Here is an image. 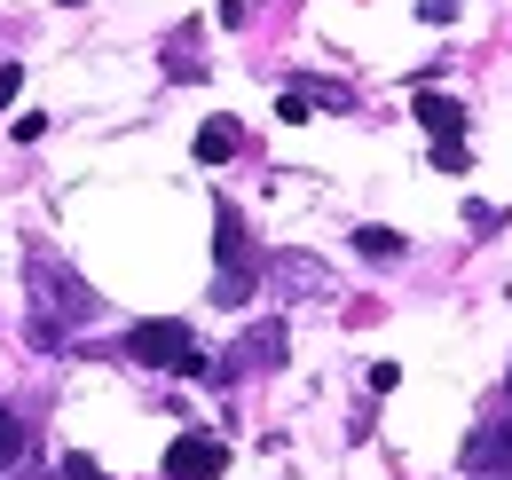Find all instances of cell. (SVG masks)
<instances>
[{"instance_id": "11", "label": "cell", "mask_w": 512, "mask_h": 480, "mask_svg": "<svg viewBox=\"0 0 512 480\" xmlns=\"http://www.w3.org/2000/svg\"><path fill=\"white\" fill-rule=\"evenodd\" d=\"M434 166H442V174H465V142H434Z\"/></svg>"}, {"instance_id": "17", "label": "cell", "mask_w": 512, "mask_h": 480, "mask_svg": "<svg viewBox=\"0 0 512 480\" xmlns=\"http://www.w3.org/2000/svg\"><path fill=\"white\" fill-rule=\"evenodd\" d=\"M505 394H512V378H505Z\"/></svg>"}, {"instance_id": "4", "label": "cell", "mask_w": 512, "mask_h": 480, "mask_svg": "<svg viewBox=\"0 0 512 480\" xmlns=\"http://www.w3.org/2000/svg\"><path fill=\"white\" fill-rule=\"evenodd\" d=\"M410 111H418V126H426L434 142H465V126H473V111H465L457 95H434V87H418Z\"/></svg>"}, {"instance_id": "8", "label": "cell", "mask_w": 512, "mask_h": 480, "mask_svg": "<svg viewBox=\"0 0 512 480\" xmlns=\"http://www.w3.org/2000/svg\"><path fill=\"white\" fill-rule=\"evenodd\" d=\"M24 449H32L24 418H16V410H0V473H8V465H24Z\"/></svg>"}, {"instance_id": "6", "label": "cell", "mask_w": 512, "mask_h": 480, "mask_svg": "<svg viewBox=\"0 0 512 480\" xmlns=\"http://www.w3.org/2000/svg\"><path fill=\"white\" fill-rule=\"evenodd\" d=\"M237 150H245V126L237 119H205L197 126V166H229Z\"/></svg>"}, {"instance_id": "10", "label": "cell", "mask_w": 512, "mask_h": 480, "mask_svg": "<svg viewBox=\"0 0 512 480\" xmlns=\"http://www.w3.org/2000/svg\"><path fill=\"white\" fill-rule=\"evenodd\" d=\"M465 221H473V229H505V205H481V197H473V205H465Z\"/></svg>"}, {"instance_id": "16", "label": "cell", "mask_w": 512, "mask_h": 480, "mask_svg": "<svg viewBox=\"0 0 512 480\" xmlns=\"http://www.w3.org/2000/svg\"><path fill=\"white\" fill-rule=\"evenodd\" d=\"M64 8H87V0H64Z\"/></svg>"}, {"instance_id": "15", "label": "cell", "mask_w": 512, "mask_h": 480, "mask_svg": "<svg viewBox=\"0 0 512 480\" xmlns=\"http://www.w3.org/2000/svg\"><path fill=\"white\" fill-rule=\"evenodd\" d=\"M418 16H426V24H449V16H457V0H418Z\"/></svg>"}, {"instance_id": "13", "label": "cell", "mask_w": 512, "mask_h": 480, "mask_svg": "<svg viewBox=\"0 0 512 480\" xmlns=\"http://www.w3.org/2000/svg\"><path fill=\"white\" fill-rule=\"evenodd\" d=\"M16 87H24V63H0V111L16 103Z\"/></svg>"}, {"instance_id": "3", "label": "cell", "mask_w": 512, "mask_h": 480, "mask_svg": "<svg viewBox=\"0 0 512 480\" xmlns=\"http://www.w3.org/2000/svg\"><path fill=\"white\" fill-rule=\"evenodd\" d=\"M221 473H229V441H213V433L166 441V480H221Z\"/></svg>"}, {"instance_id": "1", "label": "cell", "mask_w": 512, "mask_h": 480, "mask_svg": "<svg viewBox=\"0 0 512 480\" xmlns=\"http://www.w3.org/2000/svg\"><path fill=\"white\" fill-rule=\"evenodd\" d=\"M127 355L142 370H174V378H205V355H197L190 323L182 315H150V323H134L127 331Z\"/></svg>"}, {"instance_id": "12", "label": "cell", "mask_w": 512, "mask_h": 480, "mask_svg": "<svg viewBox=\"0 0 512 480\" xmlns=\"http://www.w3.org/2000/svg\"><path fill=\"white\" fill-rule=\"evenodd\" d=\"M402 386V362H371V394H394Z\"/></svg>"}, {"instance_id": "9", "label": "cell", "mask_w": 512, "mask_h": 480, "mask_svg": "<svg viewBox=\"0 0 512 480\" xmlns=\"http://www.w3.org/2000/svg\"><path fill=\"white\" fill-rule=\"evenodd\" d=\"M355 252H363V260H402V237L371 221V229H355Z\"/></svg>"}, {"instance_id": "2", "label": "cell", "mask_w": 512, "mask_h": 480, "mask_svg": "<svg viewBox=\"0 0 512 480\" xmlns=\"http://www.w3.org/2000/svg\"><path fill=\"white\" fill-rule=\"evenodd\" d=\"M213 252H221V284H213V300L221 307H245L253 300V237H245V213H237V205H229V197H221V205H213Z\"/></svg>"}, {"instance_id": "5", "label": "cell", "mask_w": 512, "mask_h": 480, "mask_svg": "<svg viewBox=\"0 0 512 480\" xmlns=\"http://www.w3.org/2000/svg\"><path fill=\"white\" fill-rule=\"evenodd\" d=\"M465 465H473V473H512V418L481 425V433L465 441Z\"/></svg>"}, {"instance_id": "14", "label": "cell", "mask_w": 512, "mask_h": 480, "mask_svg": "<svg viewBox=\"0 0 512 480\" xmlns=\"http://www.w3.org/2000/svg\"><path fill=\"white\" fill-rule=\"evenodd\" d=\"M64 480H103V465L95 457H64Z\"/></svg>"}, {"instance_id": "7", "label": "cell", "mask_w": 512, "mask_h": 480, "mask_svg": "<svg viewBox=\"0 0 512 480\" xmlns=\"http://www.w3.org/2000/svg\"><path fill=\"white\" fill-rule=\"evenodd\" d=\"M229 362H245V370H276L284 362V323H260V331H245V347Z\"/></svg>"}]
</instances>
